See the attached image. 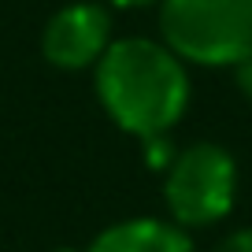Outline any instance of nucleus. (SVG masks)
Here are the masks:
<instances>
[{
	"label": "nucleus",
	"mask_w": 252,
	"mask_h": 252,
	"mask_svg": "<svg viewBox=\"0 0 252 252\" xmlns=\"http://www.w3.org/2000/svg\"><path fill=\"white\" fill-rule=\"evenodd\" d=\"M149 4H159V0H108V8H149Z\"/></svg>",
	"instance_id": "7"
},
{
	"label": "nucleus",
	"mask_w": 252,
	"mask_h": 252,
	"mask_svg": "<svg viewBox=\"0 0 252 252\" xmlns=\"http://www.w3.org/2000/svg\"><path fill=\"white\" fill-rule=\"evenodd\" d=\"M163 204L182 230L222 222L237 204V159L215 141H197L174 152L163 178Z\"/></svg>",
	"instance_id": "3"
},
{
	"label": "nucleus",
	"mask_w": 252,
	"mask_h": 252,
	"mask_svg": "<svg viewBox=\"0 0 252 252\" xmlns=\"http://www.w3.org/2000/svg\"><path fill=\"white\" fill-rule=\"evenodd\" d=\"M111 11L96 0H74L63 4L56 15H48L41 30V56L56 71H89L100 63L111 45Z\"/></svg>",
	"instance_id": "4"
},
{
	"label": "nucleus",
	"mask_w": 252,
	"mask_h": 252,
	"mask_svg": "<svg viewBox=\"0 0 252 252\" xmlns=\"http://www.w3.org/2000/svg\"><path fill=\"white\" fill-rule=\"evenodd\" d=\"M159 41L193 67H245L252 0H159Z\"/></svg>",
	"instance_id": "2"
},
{
	"label": "nucleus",
	"mask_w": 252,
	"mask_h": 252,
	"mask_svg": "<svg viewBox=\"0 0 252 252\" xmlns=\"http://www.w3.org/2000/svg\"><path fill=\"white\" fill-rule=\"evenodd\" d=\"M86 252H197V245H193L189 230H182L178 222L137 215V219L104 226L89 241Z\"/></svg>",
	"instance_id": "5"
},
{
	"label": "nucleus",
	"mask_w": 252,
	"mask_h": 252,
	"mask_svg": "<svg viewBox=\"0 0 252 252\" xmlns=\"http://www.w3.org/2000/svg\"><path fill=\"white\" fill-rule=\"evenodd\" d=\"M212 252H252V226H241L234 234H226Z\"/></svg>",
	"instance_id": "6"
},
{
	"label": "nucleus",
	"mask_w": 252,
	"mask_h": 252,
	"mask_svg": "<svg viewBox=\"0 0 252 252\" xmlns=\"http://www.w3.org/2000/svg\"><path fill=\"white\" fill-rule=\"evenodd\" d=\"M104 115L137 141L167 137L189 108L186 63L156 37H119L93 67Z\"/></svg>",
	"instance_id": "1"
}]
</instances>
